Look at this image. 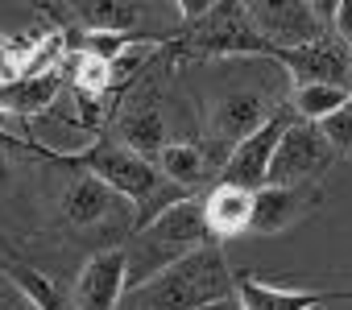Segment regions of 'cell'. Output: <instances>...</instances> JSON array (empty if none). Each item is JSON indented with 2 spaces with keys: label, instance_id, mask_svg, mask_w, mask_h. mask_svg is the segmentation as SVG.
Returning a JSON list of instances; mask_svg holds the SVG:
<instances>
[{
  "label": "cell",
  "instance_id": "cell-1",
  "mask_svg": "<svg viewBox=\"0 0 352 310\" xmlns=\"http://www.w3.org/2000/svg\"><path fill=\"white\" fill-rule=\"evenodd\" d=\"M236 298V273L220 257L216 244L183 257L179 265L162 269L145 285L129 289L120 310H208Z\"/></svg>",
  "mask_w": 352,
  "mask_h": 310
},
{
  "label": "cell",
  "instance_id": "cell-2",
  "mask_svg": "<svg viewBox=\"0 0 352 310\" xmlns=\"http://www.w3.org/2000/svg\"><path fill=\"white\" fill-rule=\"evenodd\" d=\"M87 170H91V178H100L112 195H120L129 207H141V203L157 199V191H162V182H166L153 162H145L141 153H133V149H124V145H104V149H96L91 158H87Z\"/></svg>",
  "mask_w": 352,
  "mask_h": 310
},
{
  "label": "cell",
  "instance_id": "cell-3",
  "mask_svg": "<svg viewBox=\"0 0 352 310\" xmlns=\"http://www.w3.org/2000/svg\"><path fill=\"white\" fill-rule=\"evenodd\" d=\"M294 124V116L290 112H278L265 128H257L253 136H245L228 158H224V166H220V182L224 187H241V191H261V187H270V166H274V153H278V141H282V132Z\"/></svg>",
  "mask_w": 352,
  "mask_h": 310
},
{
  "label": "cell",
  "instance_id": "cell-4",
  "mask_svg": "<svg viewBox=\"0 0 352 310\" xmlns=\"http://www.w3.org/2000/svg\"><path fill=\"white\" fill-rule=\"evenodd\" d=\"M245 13H249V25L257 29V38L265 46H274V54L327 38L315 5H249Z\"/></svg>",
  "mask_w": 352,
  "mask_h": 310
},
{
  "label": "cell",
  "instance_id": "cell-5",
  "mask_svg": "<svg viewBox=\"0 0 352 310\" xmlns=\"http://www.w3.org/2000/svg\"><path fill=\"white\" fill-rule=\"evenodd\" d=\"M327 158H331V145L323 141L319 124H307L294 116V124L278 141L274 166H270V187H302L315 170H323Z\"/></svg>",
  "mask_w": 352,
  "mask_h": 310
},
{
  "label": "cell",
  "instance_id": "cell-6",
  "mask_svg": "<svg viewBox=\"0 0 352 310\" xmlns=\"http://www.w3.org/2000/svg\"><path fill=\"white\" fill-rule=\"evenodd\" d=\"M282 108H274L261 91H228V95H220L216 104H212V112H208V132H212V141L220 145V149H236L245 136H253L257 128H265L274 116H278Z\"/></svg>",
  "mask_w": 352,
  "mask_h": 310
},
{
  "label": "cell",
  "instance_id": "cell-7",
  "mask_svg": "<svg viewBox=\"0 0 352 310\" xmlns=\"http://www.w3.org/2000/svg\"><path fill=\"white\" fill-rule=\"evenodd\" d=\"M124 289H129V257L124 248H108L83 265L71 306L75 310H120Z\"/></svg>",
  "mask_w": 352,
  "mask_h": 310
},
{
  "label": "cell",
  "instance_id": "cell-8",
  "mask_svg": "<svg viewBox=\"0 0 352 310\" xmlns=\"http://www.w3.org/2000/svg\"><path fill=\"white\" fill-rule=\"evenodd\" d=\"M278 62L290 67L294 87H298V83H336V87H348V83H352V62H348V54H344L336 42H327V38H319V42H311V46H298V50H282Z\"/></svg>",
  "mask_w": 352,
  "mask_h": 310
},
{
  "label": "cell",
  "instance_id": "cell-9",
  "mask_svg": "<svg viewBox=\"0 0 352 310\" xmlns=\"http://www.w3.org/2000/svg\"><path fill=\"white\" fill-rule=\"evenodd\" d=\"M307 211H311V191H302V187H261L253 195V228H249V236H282Z\"/></svg>",
  "mask_w": 352,
  "mask_h": 310
},
{
  "label": "cell",
  "instance_id": "cell-10",
  "mask_svg": "<svg viewBox=\"0 0 352 310\" xmlns=\"http://www.w3.org/2000/svg\"><path fill=\"white\" fill-rule=\"evenodd\" d=\"M204 219H208V236L212 240L249 236V228H253V191L216 182L204 195Z\"/></svg>",
  "mask_w": 352,
  "mask_h": 310
},
{
  "label": "cell",
  "instance_id": "cell-11",
  "mask_svg": "<svg viewBox=\"0 0 352 310\" xmlns=\"http://www.w3.org/2000/svg\"><path fill=\"white\" fill-rule=\"evenodd\" d=\"M323 302H331V298L319 289H282V285L257 281L249 273L236 277V306L241 310H315Z\"/></svg>",
  "mask_w": 352,
  "mask_h": 310
},
{
  "label": "cell",
  "instance_id": "cell-12",
  "mask_svg": "<svg viewBox=\"0 0 352 310\" xmlns=\"http://www.w3.org/2000/svg\"><path fill=\"white\" fill-rule=\"evenodd\" d=\"M116 207H124V199L112 195V191H108L100 178H91V174L75 178V182L67 187V195H63V215H67V224H75V228L104 224Z\"/></svg>",
  "mask_w": 352,
  "mask_h": 310
},
{
  "label": "cell",
  "instance_id": "cell-13",
  "mask_svg": "<svg viewBox=\"0 0 352 310\" xmlns=\"http://www.w3.org/2000/svg\"><path fill=\"white\" fill-rule=\"evenodd\" d=\"M120 136H124V149L141 153V158H162V149H166V120L153 104H141L133 112H124L120 120Z\"/></svg>",
  "mask_w": 352,
  "mask_h": 310
},
{
  "label": "cell",
  "instance_id": "cell-14",
  "mask_svg": "<svg viewBox=\"0 0 352 310\" xmlns=\"http://www.w3.org/2000/svg\"><path fill=\"white\" fill-rule=\"evenodd\" d=\"M352 99V87H336V83H298L290 95V112L307 124H323L331 120L344 104Z\"/></svg>",
  "mask_w": 352,
  "mask_h": 310
},
{
  "label": "cell",
  "instance_id": "cell-15",
  "mask_svg": "<svg viewBox=\"0 0 352 310\" xmlns=\"http://www.w3.org/2000/svg\"><path fill=\"white\" fill-rule=\"evenodd\" d=\"M157 170H162V178H166L170 187L187 191V187H199V182H204V174H208V158H204V149H199V145H191V141H174V145L162 149Z\"/></svg>",
  "mask_w": 352,
  "mask_h": 310
},
{
  "label": "cell",
  "instance_id": "cell-16",
  "mask_svg": "<svg viewBox=\"0 0 352 310\" xmlns=\"http://www.w3.org/2000/svg\"><path fill=\"white\" fill-rule=\"evenodd\" d=\"M54 95H58V79L54 75H46V79H21V83L0 91L5 108H13V112H46L54 104Z\"/></svg>",
  "mask_w": 352,
  "mask_h": 310
},
{
  "label": "cell",
  "instance_id": "cell-17",
  "mask_svg": "<svg viewBox=\"0 0 352 310\" xmlns=\"http://www.w3.org/2000/svg\"><path fill=\"white\" fill-rule=\"evenodd\" d=\"M79 17H83V25L91 34H116V38H124L141 21V9H133V5H83Z\"/></svg>",
  "mask_w": 352,
  "mask_h": 310
},
{
  "label": "cell",
  "instance_id": "cell-18",
  "mask_svg": "<svg viewBox=\"0 0 352 310\" xmlns=\"http://www.w3.org/2000/svg\"><path fill=\"white\" fill-rule=\"evenodd\" d=\"M13 277H17V285L30 294V302H34L38 310H63V306H58V294L50 289V281H42V277L30 273V269H13Z\"/></svg>",
  "mask_w": 352,
  "mask_h": 310
},
{
  "label": "cell",
  "instance_id": "cell-19",
  "mask_svg": "<svg viewBox=\"0 0 352 310\" xmlns=\"http://www.w3.org/2000/svg\"><path fill=\"white\" fill-rule=\"evenodd\" d=\"M319 132H323V141H327L331 149H352V99H348L331 120H323Z\"/></svg>",
  "mask_w": 352,
  "mask_h": 310
},
{
  "label": "cell",
  "instance_id": "cell-20",
  "mask_svg": "<svg viewBox=\"0 0 352 310\" xmlns=\"http://www.w3.org/2000/svg\"><path fill=\"white\" fill-rule=\"evenodd\" d=\"M331 25H336V38H340L344 46H352V0H340V5H336Z\"/></svg>",
  "mask_w": 352,
  "mask_h": 310
},
{
  "label": "cell",
  "instance_id": "cell-21",
  "mask_svg": "<svg viewBox=\"0 0 352 310\" xmlns=\"http://www.w3.org/2000/svg\"><path fill=\"white\" fill-rule=\"evenodd\" d=\"M5 187H9V158L0 153V191H5Z\"/></svg>",
  "mask_w": 352,
  "mask_h": 310
},
{
  "label": "cell",
  "instance_id": "cell-22",
  "mask_svg": "<svg viewBox=\"0 0 352 310\" xmlns=\"http://www.w3.org/2000/svg\"><path fill=\"white\" fill-rule=\"evenodd\" d=\"M208 310H241V306H236V298H232V302H220V306H208Z\"/></svg>",
  "mask_w": 352,
  "mask_h": 310
}]
</instances>
